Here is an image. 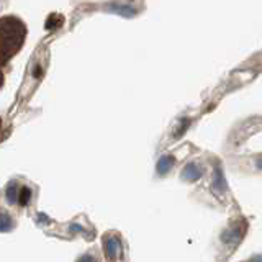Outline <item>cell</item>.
<instances>
[{
    "label": "cell",
    "instance_id": "6da1fadb",
    "mask_svg": "<svg viewBox=\"0 0 262 262\" xmlns=\"http://www.w3.org/2000/svg\"><path fill=\"white\" fill-rule=\"evenodd\" d=\"M27 39V27L16 16L0 18V64H5L20 51Z\"/></svg>",
    "mask_w": 262,
    "mask_h": 262
},
{
    "label": "cell",
    "instance_id": "7a4b0ae2",
    "mask_svg": "<svg viewBox=\"0 0 262 262\" xmlns=\"http://www.w3.org/2000/svg\"><path fill=\"white\" fill-rule=\"evenodd\" d=\"M105 248H106V257H110V259H118L120 257V251H121L120 239H113V237L106 236Z\"/></svg>",
    "mask_w": 262,
    "mask_h": 262
},
{
    "label": "cell",
    "instance_id": "3957f363",
    "mask_svg": "<svg viewBox=\"0 0 262 262\" xmlns=\"http://www.w3.org/2000/svg\"><path fill=\"white\" fill-rule=\"evenodd\" d=\"M200 169H196V166H193V164H190V166H187L185 170H184V177L188 179V180H195L200 177Z\"/></svg>",
    "mask_w": 262,
    "mask_h": 262
},
{
    "label": "cell",
    "instance_id": "277c9868",
    "mask_svg": "<svg viewBox=\"0 0 262 262\" xmlns=\"http://www.w3.org/2000/svg\"><path fill=\"white\" fill-rule=\"evenodd\" d=\"M61 23H62V16L61 15H51L48 18V21H46V28L48 30H51V28H57V27H61Z\"/></svg>",
    "mask_w": 262,
    "mask_h": 262
},
{
    "label": "cell",
    "instance_id": "5b68a950",
    "mask_svg": "<svg viewBox=\"0 0 262 262\" xmlns=\"http://www.w3.org/2000/svg\"><path fill=\"white\" fill-rule=\"evenodd\" d=\"M106 8H108V12H115V13H120V15H125V16L133 15L131 12H126V10H131V8L125 7V5H110V7H106Z\"/></svg>",
    "mask_w": 262,
    "mask_h": 262
},
{
    "label": "cell",
    "instance_id": "8992f818",
    "mask_svg": "<svg viewBox=\"0 0 262 262\" xmlns=\"http://www.w3.org/2000/svg\"><path fill=\"white\" fill-rule=\"evenodd\" d=\"M172 162H174V161H172V158H162L159 161V164H158V170L161 172V174H164V172H167L170 169Z\"/></svg>",
    "mask_w": 262,
    "mask_h": 262
},
{
    "label": "cell",
    "instance_id": "52a82bcc",
    "mask_svg": "<svg viewBox=\"0 0 262 262\" xmlns=\"http://www.w3.org/2000/svg\"><path fill=\"white\" fill-rule=\"evenodd\" d=\"M30 199H31V190H30V188H27V187H23L21 192H20V203L27 205L30 202Z\"/></svg>",
    "mask_w": 262,
    "mask_h": 262
},
{
    "label": "cell",
    "instance_id": "ba28073f",
    "mask_svg": "<svg viewBox=\"0 0 262 262\" xmlns=\"http://www.w3.org/2000/svg\"><path fill=\"white\" fill-rule=\"evenodd\" d=\"M33 77H35V79H39L41 77V68H39V66H36L35 71H33Z\"/></svg>",
    "mask_w": 262,
    "mask_h": 262
},
{
    "label": "cell",
    "instance_id": "9c48e42d",
    "mask_svg": "<svg viewBox=\"0 0 262 262\" xmlns=\"http://www.w3.org/2000/svg\"><path fill=\"white\" fill-rule=\"evenodd\" d=\"M2 84H4V74L0 71V87H2Z\"/></svg>",
    "mask_w": 262,
    "mask_h": 262
},
{
    "label": "cell",
    "instance_id": "30bf717a",
    "mask_svg": "<svg viewBox=\"0 0 262 262\" xmlns=\"http://www.w3.org/2000/svg\"><path fill=\"white\" fill-rule=\"evenodd\" d=\"M0 126H2V118H0Z\"/></svg>",
    "mask_w": 262,
    "mask_h": 262
}]
</instances>
